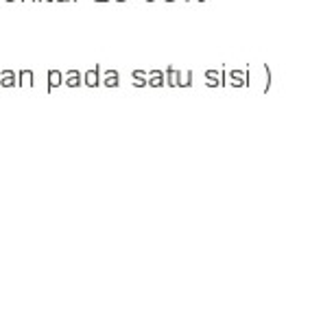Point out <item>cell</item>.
I'll use <instances>...</instances> for the list:
<instances>
[{"instance_id":"cell-2","label":"cell","mask_w":334,"mask_h":321,"mask_svg":"<svg viewBox=\"0 0 334 321\" xmlns=\"http://www.w3.org/2000/svg\"><path fill=\"white\" fill-rule=\"evenodd\" d=\"M205 86L208 87H221L225 86V72L223 70H214V68H210V70H205Z\"/></svg>"},{"instance_id":"cell-8","label":"cell","mask_w":334,"mask_h":321,"mask_svg":"<svg viewBox=\"0 0 334 321\" xmlns=\"http://www.w3.org/2000/svg\"><path fill=\"white\" fill-rule=\"evenodd\" d=\"M33 83H35V77H33V70H18V87H22V90H29L33 87Z\"/></svg>"},{"instance_id":"cell-11","label":"cell","mask_w":334,"mask_h":321,"mask_svg":"<svg viewBox=\"0 0 334 321\" xmlns=\"http://www.w3.org/2000/svg\"><path fill=\"white\" fill-rule=\"evenodd\" d=\"M164 79H166V86L168 87H177V70L173 66L166 68V72H164Z\"/></svg>"},{"instance_id":"cell-12","label":"cell","mask_w":334,"mask_h":321,"mask_svg":"<svg viewBox=\"0 0 334 321\" xmlns=\"http://www.w3.org/2000/svg\"><path fill=\"white\" fill-rule=\"evenodd\" d=\"M147 77H149V72H144V70H134L131 72V79H134V81H147Z\"/></svg>"},{"instance_id":"cell-7","label":"cell","mask_w":334,"mask_h":321,"mask_svg":"<svg viewBox=\"0 0 334 321\" xmlns=\"http://www.w3.org/2000/svg\"><path fill=\"white\" fill-rule=\"evenodd\" d=\"M147 86H149V87H164V86H166V79H164V70H151V72H149Z\"/></svg>"},{"instance_id":"cell-5","label":"cell","mask_w":334,"mask_h":321,"mask_svg":"<svg viewBox=\"0 0 334 321\" xmlns=\"http://www.w3.org/2000/svg\"><path fill=\"white\" fill-rule=\"evenodd\" d=\"M0 87H4V90L18 87V72L16 70H2L0 72Z\"/></svg>"},{"instance_id":"cell-14","label":"cell","mask_w":334,"mask_h":321,"mask_svg":"<svg viewBox=\"0 0 334 321\" xmlns=\"http://www.w3.org/2000/svg\"><path fill=\"white\" fill-rule=\"evenodd\" d=\"M53 2H70V0H53Z\"/></svg>"},{"instance_id":"cell-4","label":"cell","mask_w":334,"mask_h":321,"mask_svg":"<svg viewBox=\"0 0 334 321\" xmlns=\"http://www.w3.org/2000/svg\"><path fill=\"white\" fill-rule=\"evenodd\" d=\"M83 83H86L88 87H92V90L101 86V66H94L92 70L83 72Z\"/></svg>"},{"instance_id":"cell-1","label":"cell","mask_w":334,"mask_h":321,"mask_svg":"<svg viewBox=\"0 0 334 321\" xmlns=\"http://www.w3.org/2000/svg\"><path fill=\"white\" fill-rule=\"evenodd\" d=\"M225 83H229L232 87H247L251 83L247 70H227L225 72Z\"/></svg>"},{"instance_id":"cell-19","label":"cell","mask_w":334,"mask_h":321,"mask_svg":"<svg viewBox=\"0 0 334 321\" xmlns=\"http://www.w3.org/2000/svg\"><path fill=\"white\" fill-rule=\"evenodd\" d=\"M96 2H105V0H96Z\"/></svg>"},{"instance_id":"cell-21","label":"cell","mask_w":334,"mask_h":321,"mask_svg":"<svg viewBox=\"0 0 334 321\" xmlns=\"http://www.w3.org/2000/svg\"><path fill=\"white\" fill-rule=\"evenodd\" d=\"M147 2H155V0H147Z\"/></svg>"},{"instance_id":"cell-17","label":"cell","mask_w":334,"mask_h":321,"mask_svg":"<svg viewBox=\"0 0 334 321\" xmlns=\"http://www.w3.org/2000/svg\"><path fill=\"white\" fill-rule=\"evenodd\" d=\"M116 2H127V0H116Z\"/></svg>"},{"instance_id":"cell-3","label":"cell","mask_w":334,"mask_h":321,"mask_svg":"<svg viewBox=\"0 0 334 321\" xmlns=\"http://www.w3.org/2000/svg\"><path fill=\"white\" fill-rule=\"evenodd\" d=\"M101 83L105 87H110V90H114V87L120 86V72L118 70H105V72H101Z\"/></svg>"},{"instance_id":"cell-10","label":"cell","mask_w":334,"mask_h":321,"mask_svg":"<svg viewBox=\"0 0 334 321\" xmlns=\"http://www.w3.org/2000/svg\"><path fill=\"white\" fill-rule=\"evenodd\" d=\"M192 86V70H177V87Z\"/></svg>"},{"instance_id":"cell-18","label":"cell","mask_w":334,"mask_h":321,"mask_svg":"<svg viewBox=\"0 0 334 321\" xmlns=\"http://www.w3.org/2000/svg\"><path fill=\"white\" fill-rule=\"evenodd\" d=\"M7 2H16V0H7Z\"/></svg>"},{"instance_id":"cell-20","label":"cell","mask_w":334,"mask_h":321,"mask_svg":"<svg viewBox=\"0 0 334 321\" xmlns=\"http://www.w3.org/2000/svg\"><path fill=\"white\" fill-rule=\"evenodd\" d=\"M33 2H42V0H33Z\"/></svg>"},{"instance_id":"cell-6","label":"cell","mask_w":334,"mask_h":321,"mask_svg":"<svg viewBox=\"0 0 334 321\" xmlns=\"http://www.w3.org/2000/svg\"><path fill=\"white\" fill-rule=\"evenodd\" d=\"M64 83H66L68 87H72V90H74V87H79V86L83 83V72H79V70H68V72L64 74Z\"/></svg>"},{"instance_id":"cell-9","label":"cell","mask_w":334,"mask_h":321,"mask_svg":"<svg viewBox=\"0 0 334 321\" xmlns=\"http://www.w3.org/2000/svg\"><path fill=\"white\" fill-rule=\"evenodd\" d=\"M64 83V72H59V70H48V92H53V90H57V87Z\"/></svg>"},{"instance_id":"cell-15","label":"cell","mask_w":334,"mask_h":321,"mask_svg":"<svg viewBox=\"0 0 334 321\" xmlns=\"http://www.w3.org/2000/svg\"><path fill=\"white\" fill-rule=\"evenodd\" d=\"M164 2H175V0H164Z\"/></svg>"},{"instance_id":"cell-16","label":"cell","mask_w":334,"mask_h":321,"mask_svg":"<svg viewBox=\"0 0 334 321\" xmlns=\"http://www.w3.org/2000/svg\"><path fill=\"white\" fill-rule=\"evenodd\" d=\"M195 2H205V0H195Z\"/></svg>"},{"instance_id":"cell-13","label":"cell","mask_w":334,"mask_h":321,"mask_svg":"<svg viewBox=\"0 0 334 321\" xmlns=\"http://www.w3.org/2000/svg\"><path fill=\"white\" fill-rule=\"evenodd\" d=\"M265 92H269L271 90V70H269V66H265Z\"/></svg>"}]
</instances>
